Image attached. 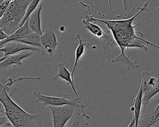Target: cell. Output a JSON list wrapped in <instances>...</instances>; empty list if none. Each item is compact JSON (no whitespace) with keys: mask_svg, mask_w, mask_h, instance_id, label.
<instances>
[{"mask_svg":"<svg viewBox=\"0 0 159 127\" xmlns=\"http://www.w3.org/2000/svg\"><path fill=\"white\" fill-rule=\"evenodd\" d=\"M81 4L88 9V14L86 15L89 19L93 20L94 22H101L105 24L107 27L111 30L113 38L115 40L116 44L119 46L120 49V53L117 56L119 57H124L127 55L125 53V50L127 48H139L142 49L144 51H148V48L147 46L143 45L142 42L147 43V45H151L154 48L159 49V46H157L149 41L145 39L143 37V34L141 32L139 31L137 33H135V28L145 19L148 18L153 14L159 11V7L155 9L153 12L147 15L145 18L141 20L139 22L134 25L133 22L135 19L142 12L147 11V5L148 2H145L143 5L139 7V11L133 16L125 19H117V20H109L104 18V15L101 14L99 12L98 14L101 17V19L95 18L93 16L90 12V6L87 5L80 1Z\"/></svg>","mask_w":159,"mask_h":127,"instance_id":"1","label":"cell"},{"mask_svg":"<svg viewBox=\"0 0 159 127\" xmlns=\"http://www.w3.org/2000/svg\"><path fill=\"white\" fill-rule=\"evenodd\" d=\"M0 101L12 127H43L42 118L40 114H32L25 111L2 87H0Z\"/></svg>","mask_w":159,"mask_h":127,"instance_id":"2","label":"cell"},{"mask_svg":"<svg viewBox=\"0 0 159 127\" xmlns=\"http://www.w3.org/2000/svg\"><path fill=\"white\" fill-rule=\"evenodd\" d=\"M32 0H12L6 11L0 17V29L8 35L19 27Z\"/></svg>","mask_w":159,"mask_h":127,"instance_id":"3","label":"cell"},{"mask_svg":"<svg viewBox=\"0 0 159 127\" xmlns=\"http://www.w3.org/2000/svg\"><path fill=\"white\" fill-rule=\"evenodd\" d=\"M33 94L35 97V102H40L42 107L71 105L78 110H81L84 113H86L84 111V105L81 102L80 100L77 98L72 99L66 98L70 94H65L62 97L45 95L39 91H34Z\"/></svg>","mask_w":159,"mask_h":127,"instance_id":"4","label":"cell"},{"mask_svg":"<svg viewBox=\"0 0 159 127\" xmlns=\"http://www.w3.org/2000/svg\"><path fill=\"white\" fill-rule=\"evenodd\" d=\"M52 113L53 127H64L73 117L78 110L71 105L49 107Z\"/></svg>","mask_w":159,"mask_h":127,"instance_id":"5","label":"cell"},{"mask_svg":"<svg viewBox=\"0 0 159 127\" xmlns=\"http://www.w3.org/2000/svg\"><path fill=\"white\" fill-rule=\"evenodd\" d=\"M81 22L85 28H86L92 34L98 38H101L103 42L111 46L117 45L114 38L109 33L105 32L99 25L96 24V22L89 19L86 14L85 15L84 19H82Z\"/></svg>","mask_w":159,"mask_h":127,"instance_id":"6","label":"cell"},{"mask_svg":"<svg viewBox=\"0 0 159 127\" xmlns=\"http://www.w3.org/2000/svg\"><path fill=\"white\" fill-rule=\"evenodd\" d=\"M24 51H36L40 52L43 51V50L16 41L7 42L2 45L0 48V51L4 52L2 57H6L9 55L16 54Z\"/></svg>","mask_w":159,"mask_h":127,"instance_id":"7","label":"cell"},{"mask_svg":"<svg viewBox=\"0 0 159 127\" xmlns=\"http://www.w3.org/2000/svg\"><path fill=\"white\" fill-rule=\"evenodd\" d=\"M40 40L43 49L49 55H53L58 45L57 37L53 29L52 28H46L40 35Z\"/></svg>","mask_w":159,"mask_h":127,"instance_id":"8","label":"cell"},{"mask_svg":"<svg viewBox=\"0 0 159 127\" xmlns=\"http://www.w3.org/2000/svg\"><path fill=\"white\" fill-rule=\"evenodd\" d=\"M32 54L33 51H24L6 57L2 56L0 58V68H6L9 66H14L15 65L21 66L22 59L30 56Z\"/></svg>","mask_w":159,"mask_h":127,"instance_id":"9","label":"cell"},{"mask_svg":"<svg viewBox=\"0 0 159 127\" xmlns=\"http://www.w3.org/2000/svg\"><path fill=\"white\" fill-rule=\"evenodd\" d=\"M58 73L54 77L53 79L55 80V79L59 78V79H61L62 80H63L64 81H65L66 83L69 84L71 85L72 90L75 93L76 98L78 100H80V97L78 96V94L77 90H76V89L75 87V85L74 80L73 79L72 75H71V72H70L68 69L67 66L65 65V64H63V63L60 62V63H59L58 64Z\"/></svg>","mask_w":159,"mask_h":127,"instance_id":"10","label":"cell"},{"mask_svg":"<svg viewBox=\"0 0 159 127\" xmlns=\"http://www.w3.org/2000/svg\"><path fill=\"white\" fill-rule=\"evenodd\" d=\"M39 77H27V76H21L17 77L15 79H13L11 77L9 76L5 77L4 76H1L0 77V87L4 88L7 92L10 95V96H12L14 93L16 88L14 87V84L18 81H24V80H37L40 79Z\"/></svg>","mask_w":159,"mask_h":127,"instance_id":"11","label":"cell"},{"mask_svg":"<svg viewBox=\"0 0 159 127\" xmlns=\"http://www.w3.org/2000/svg\"><path fill=\"white\" fill-rule=\"evenodd\" d=\"M159 121V108H155L151 112L143 113L139 118L138 127H152Z\"/></svg>","mask_w":159,"mask_h":127,"instance_id":"12","label":"cell"},{"mask_svg":"<svg viewBox=\"0 0 159 127\" xmlns=\"http://www.w3.org/2000/svg\"><path fill=\"white\" fill-rule=\"evenodd\" d=\"M43 6L40 5L39 6L29 17L27 19L29 25L32 30L41 35L42 34V31L41 28V19H40V14L42 9Z\"/></svg>","mask_w":159,"mask_h":127,"instance_id":"13","label":"cell"},{"mask_svg":"<svg viewBox=\"0 0 159 127\" xmlns=\"http://www.w3.org/2000/svg\"><path fill=\"white\" fill-rule=\"evenodd\" d=\"M34 32L32 30V29L30 28L28 23V20H27L25 24L20 27H19L15 32H14L12 34L8 36L7 38L2 41H0V46H1L4 44L12 41H16L23 37H25L29 34H30L33 33Z\"/></svg>","mask_w":159,"mask_h":127,"instance_id":"14","label":"cell"},{"mask_svg":"<svg viewBox=\"0 0 159 127\" xmlns=\"http://www.w3.org/2000/svg\"><path fill=\"white\" fill-rule=\"evenodd\" d=\"M76 38L78 40L79 44L77 46L76 50H75V61L73 64V66L71 70V75L73 79L74 80V73L76 70V68L77 67V65L78 64L79 60L80 58L83 56V55L85 53L86 48H88L89 46V43L88 42H84L81 38V36L79 33L76 34Z\"/></svg>","mask_w":159,"mask_h":127,"instance_id":"15","label":"cell"},{"mask_svg":"<svg viewBox=\"0 0 159 127\" xmlns=\"http://www.w3.org/2000/svg\"><path fill=\"white\" fill-rule=\"evenodd\" d=\"M143 95V94L142 87L141 85H140L138 93L134 99V105L132 107H130V110L134 112V117L135 118V127H138V123H139V118L140 116L141 111L142 109V105H143V102H142Z\"/></svg>","mask_w":159,"mask_h":127,"instance_id":"16","label":"cell"},{"mask_svg":"<svg viewBox=\"0 0 159 127\" xmlns=\"http://www.w3.org/2000/svg\"><path fill=\"white\" fill-rule=\"evenodd\" d=\"M90 116L84 113L81 110H77L73 117L68 122L66 127H88V123L86 119Z\"/></svg>","mask_w":159,"mask_h":127,"instance_id":"17","label":"cell"},{"mask_svg":"<svg viewBox=\"0 0 159 127\" xmlns=\"http://www.w3.org/2000/svg\"><path fill=\"white\" fill-rule=\"evenodd\" d=\"M16 42H19L35 47H39L40 48H42L44 50L41 43L40 35L35 32H33L25 37H23L16 40Z\"/></svg>","mask_w":159,"mask_h":127,"instance_id":"18","label":"cell"},{"mask_svg":"<svg viewBox=\"0 0 159 127\" xmlns=\"http://www.w3.org/2000/svg\"><path fill=\"white\" fill-rule=\"evenodd\" d=\"M157 79V78L152 76V73L145 71L142 72L140 85L142 87L143 94L147 92L155 84Z\"/></svg>","mask_w":159,"mask_h":127,"instance_id":"19","label":"cell"},{"mask_svg":"<svg viewBox=\"0 0 159 127\" xmlns=\"http://www.w3.org/2000/svg\"><path fill=\"white\" fill-rule=\"evenodd\" d=\"M159 92V76L157 77V82L145 94L143 95V105H146L148 104L150 100L155 95H156Z\"/></svg>","mask_w":159,"mask_h":127,"instance_id":"20","label":"cell"},{"mask_svg":"<svg viewBox=\"0 0 159 127\" xmlns=\"http://www.w3.org/2000/svg\"><path fill=\"white\" fill-rule=\"evenodd\" d=\"M41 0H32V2H30V4H29V7H28V9L27 10V12H26V14L25 15V17L22 20V22H21L20 25V27H22L24 24L25 22H26V20H27V19L29 18V17L32 14V13L38 7V5L40 2Z\"/></svg>","mask_w":159,"mask_h":127,"instance_id":"21","label":"cell"},{"mask_svg":"<svg viewBox=\"0 0 159 127\" xmlns=\"http://www.w3.org/2000/svg\"><path fill=\"white\" fill-rule=\"evenodd\" d=\"M12 0H4L3 1L1 2L0 4V17L2 16L4 12L6 11L7 9L8 8L9 4L12 2Z\"/></svg>","mask_w":159,"mask_h":127,"instance_id":"22","label":"cell"},{"mask_svg":"<svg viewBox=\"0 0 159 127\" xmlns=\"http://www.w3.org/2000/svg\"><path fill=\"white\" fill-rule=\"evenodd\" d=\"M3 125L12 126V123L11 121L5 113L4 115L1 114L0 116V127H2Z\"/></svg>","mask_w":159,"mask_h":127,"instance_id":"23","label":"cell"},{"mask_svg":"<svg viewBox=\"0 0 159 127\" xmlns=\"http://www.w3.org/2000/svg\"><path fill=\"white\" fill-rule=\"evenodd\" d=\"M0 32H1V34H0V41H2L4 40H5L6 38H7L8 37V35L5 33L2 30L0 29Z\"/></svg>","mask_w":159,"mask_h":127,"instance_id":"24","label":"cell"},{"mask_svg":"<svg viewBox=\"0 0 159 127\" xmlns=\"http://www.w3.org/2000/svg\"><path fill=\"white\" fill-rule=\"evenodd\" d=\"M122 7L123 11H125L127 9V0H122Z\"/></svg>","mask_w":159,"mask_h":127,"instance_id":"25","label":"cell"},{"mask_svg":"<svg viewBox=\"0 0 159 127\" xmlns=\"http://www.w3.org/2000/svg\"><path fill=\"white\" fill-rule=\"evenodd\" d=\"M135 125V118L133 117V118L132 119L130 123H129L127 127H134Z\"/></svg>","mask_w":159,"mask_h":127,"instance_id":"26","label":"cell"},{"mask_svg":"<svg viewBox=\"0 0 159 127\" xmlns=\"http://www.w3.org/2000/svg\"><path fill=\"white\" fill-rule=\"evenodd\" d=\"M153 102L155 104V108H159V97L157 99L153 100Z\"/></svg>","mask_w":159,"mask_h":127,"instance_id":"27","label":"cell"},{"mask_svg":"<svg viewBox=\"0 0 159 127\" xmlns=\"http://www.w3.org/2000/svg\"><path fill=\"white\" fill-rule=\"evenodd\" d=\"M108 2H109V6H110V8H111V12H112V6L111 0H108Z\"/></svg>","mask_w":159,"mask_h":127,"instance_id":"28","label":"cell"},{"mask_svg":"<svg viewBox=\"0 0 159 127\" xmlns=\"http://www.w3.org/2000/svg\"><path fill=\"white\" fill-rule=\"evenodd\" d=\"M152 127H159V125H158L157 123H156V124H155L154 125H153Z\"/></svg>","mask_w":159,"mask_h":127,"instance_id":"29","label":"cell"},{"mask_svg":"<svg viewBox=\"0 0 159 127\" xmlns=\"http://www.w3.org/2000/svg\"><path fill=\"white\" fill-rule=\"evenodd\" d=\"M4 1V0H0V1H1V2H2V1Z\"/></svg>","mask_w":159,"mask_h":127,"instance_id":"30","label":"cell"},{"mask_svg":"<svg viewBox=\"0 0 159 127\" xmlns=\"http://www.w3.org/2000/svg\"><path fill=\"white\" fill-rule=\"evenodd\" d=\"M157 124H158V125H159V121H158V123H157Z\"/></svg>","mask_w":159,"mask_h":127,"instance_id":"31","label":"cell"},{"mask_svg":"<svg viewBox=\"0 0 159 127\" xmlns=\"http://www.w3.org/2000/svg\"><path fill=\"white\" fill-rule=\"evenodd\" d=\"M79 1H82V0H79Z\"/></svg>","mask_w":159,"mask_h":127,"instance_id":"32","label":"cell"},{"mask_svg":"<svg viewBox=\"0 0 159 127\" xmlns=\"http://www.w3.org/2000/svg\"><path fill=\"white\" fill-rule=\"evenodd\" d=\"M134 127H135V126H134Z\"/></svg>","mask_w":159,"mask_h":127,"instance_id":"33","label":"cell"}]
</instances>
